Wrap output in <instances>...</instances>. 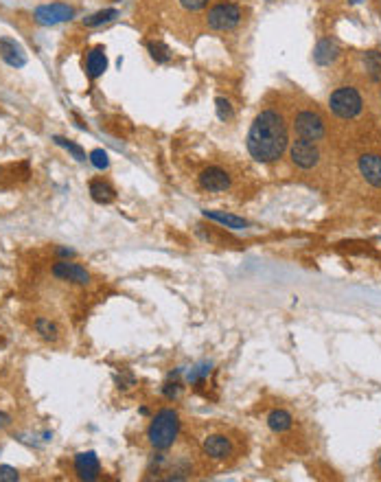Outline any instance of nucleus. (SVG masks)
I'll return each mask as SVG.
<instances>
[{"mask_svg":"<svg viewBox=\"0 0 381 482\" xmlns=\"http://www.w3.org/2000/svg\"><path fill=\"white\" fill-rule=\"evenodd\" d=\"M57 255L63 257V259H68V257H75V250H70V248H57Z\"/></svg>","mask_w":381,"mask_h":482,"instance_id":"31","label":"nucleus"},{"mask_svg":"<svg viewBox=\"0 0 381 482\" xmlns=\"http://www.w3.org/2000/svg\"><path fill=\"white\" fill-rule=\"evenodd\" d=\"M147 53H149L151 59L156 61V64H169V61L173 59V50L160 40H149L147 42Z\"/></svg>","mask_w":381,"mask_h":482,"instance_id":"19","label":"nucleus"},{"mask_svg":"<svg viewBox=\"0 0 381 482\" xmlns=\"http://www.w3.org/2000/svg\"><path fill=\"white\" fill-rule=\"evenodd\" d=\"M289 158L298 169L309 171V169H313V167L320 164L322 151H320V145H318L315 141L296 138V141H291V145H289Z\"/></svg>","mask_w":381,"mask_h":482,"instance_id":"6","label":"nucleus"},{"mask_svg":"<svg viewBox=\"0 0 381 482\" xmlns=\"http://www.w3.org/2000/svg\"><path fill=\"white\" fill-rule=\"evenodd\" d=\"M0 480H5V482H16V480H20V474L16 472L14 467L3 465V467H0Z\"/></svg>","mask_w":381,"mask_h":482,"instance_id":"29","label":"nucleus"},{"mask_svg":"<svg viewBox=\"0 0 381 482\" xmlns=\"http://www.w3.org/2000/svg\"><path fill=\"white\" fill-rule=\"evenodd\" d=\"M182 390H184L182 382H177V379H173V382H167V384L162 386V395L167 397L169 401H175V399H180Z\"/></svg>","mask_w":381,"mask_h":482,"instance_id":"27","label":"nucleus"},{"mask_svg":"<svg viewBox=\"0 0 381 482\" xmlns=\"http://www.w3.org/2000/svg\"><path fill=\"white\" fill-rule=\"evenodd\" d=\"M358 169L368 184L381 189V156L379 154H362L358 160Z\"/></svg>","mask_w":381,"mask_h":482,"instance_id":"13","label":"nucleus"},{"mask_svg":"<svg viewBox=\"0 0 381 482\" xmlns=\"http://www.w3.org/2000/svg\"><path fill=\"white\" fill-rule=\"evenodd\" d=\"M75 18V7L66 5V3H48V5H40L33 11V20L42 27H55V24L68 22Z\"/></svg>","mask_w":381,"mask_h":482,"instance_id":"7","label":"nucleus"},{"mask_svg":"<svg viewBox=\"0 0 381 482\" xmlns=\"http://www.w3.org/2000/svg\"><path fill=\"white\" fill-rule=\"evenodd\" d=\"M9 425H11V416H9L7 412L0 410V430H5V427H9Z\"/></svg>","mask_w":381,"mask_h":482,"instance_id":"30","label":"nucleus"},{"mask_svg":"<svg viewBox=\"0 0 381 482\" xmlns=\"http://www.w3.org/2000/svg\"><path fill=\"white\" fill-rule=\"evenodd\" d=\"M202 450H204V454L208 456L211 461H217V463L228 461L235 454L233 441L228 438L226 434H211V436H206L204 443H202Z\"/></svg>","mask_w":381,"mask_h":482,"instance_id":"10","label":"nucleus"},{"mask_svg":"<svg viewBox=\"0 0 381 482\" xmlns=\"http://www.w3.org/2000/svg\"><path fill=\"white\" fill-rule=\"evenodd\" d=\"M291 128H294L296 138H307V141H315V143L324 141L326 136V123L322 119V114L315 110H300L294 117Z\"/></svg>","mask_w":381,"mask_h":482,"instance_id":"4","label":"nucleus"},{"mask_svg":"<svg viewBox=\"0 0 381 482\" xmlns=\"http://www.w3.org/2000/svg\"><path fill=\"white\" fill-rule=\"evenodd\" d=\"M33 327H35V334L40 336L42 340H46V342H55L59 338L57 325L53 320H48V318H35Z\"/></svg>","mask_w":381,"mask_h":482,"instance_id":"20","label":"nucleus"},{"mask_svg":"<svg viewBox=\"0 0 381 482\" xmlns=\"http://www.w3.org/2000/svg\"><path fill=\"white\" fill-rule=\"evenodd\" d=\"M88 191H90V197L97 202V204H112L114 200H117V191H114V186L106 180H101V177H95V180H90V184H88Z\"/></svg>","mask_w":381,"mask_h":482,"instance_id":"17","label":"nucleus"},{"mask_svg":"<svg viewBox=\"0 0 381 482\" xmlns=\"http://www.w3.org/2000/svg\"><path fill=\"white\" fill-rule=\"evenodd\" d=\"M177 3L186 11H202L204 7H208L211 0H177Z\"/></svg>","mask_w":381,"mask_h":482,"instance_id":"28","label":"nucleus"},{"mask_svg":"<svg viewBox=\"0 0 381 482\" xmlns=\"http://www.w3.org/2000/svg\"><path fill=\"white\" fill-rule=\"evenodd\" d=\"M88 160L92 162V167L99 169V171H104L110 167V156H108V151L106 149H92L90 151V156H88Z\"/></svg>","mask_w":381,"mask_h":482,"instance_id":"26","label":"nucleus"},{"mask_svg":"<svg viewBox=\"0 0 381 482\" xmlns=\"http://www.w3.org/2000/svg\"><path fill=\"white\" fill-rule=\"evenodd\" d=\"M377 467H379V469H381V459H379V461H377Z\"/></svg>","mask_w":381,"mask_h":482,"instance_id":"33","label":"nucleus"},{"mask_svg":"<svg viewBox=\"0 0 381 482\" xmlns=\"http://www.w3.org/2000/svg\"><path fill=\"white\" fill-rule=\"evenodd\" d=\"M86 77L95 81L99 79L101 75H104L108 70V55H106V48L104 46H95L88 50V55H86Z\"/></svg>","mask_w":381,"mask_h":482,"instance_id":"14","label":"nucleus"},{"mask_svg":"<svg viewBox=\"0 0 381 482\" xmlns=\"http://www.w3.org/2000/svg\"><path fill=\"white\" fill-rule=\"evenodd\" d=\"M349 3H353V5H360V3H364V0H349Z\"/></svg>","mask_w":381,"mask_h":482,"instance_id":"32","label":"nucleus"},{"mask_svg":"<svg viewBox=\"0 0 381 482\" xmlns=\"http://www.w3.org/2000/svg\"><path fill=\"white\" fill-rule=\"evenodd\" d=\"M340 53H342L340 44L335 40H331V37H324V40H320L313 48V61L318 66H331L340 57Z\"/></svg>","mask_w":381,"mask_h":482,"instance_id":"15","label":"nucleus"},{"mask_svg":"<svg viewBox=\"0 0 381 482\" xmlns=\"http://www.w3.org/2000/svg\"><path fill=\"white\" fill-rule=\"evenodd\" d=\"M246 147L250 156L261 164H270L283 158L289 147V128L283 114L276 108L261 110L250 125Z\"/></svg>","mask_w":381,"mask_h":482,"instance_id":"1","label":"nucleus"},{"mask_svg":"<svg viewBox=\"0 0 381 482\" xmlns=\"http://www.w3.org/2000/svg\"><path fill=\"white\" fill-rule=\"evenodd\" d=\"M215 110H217V117H219V121H224V123H228V121L235 119V108H233V104H231V99L217 97V99H215Z\"/></svg>","mask_w":381,"mask_h":482,"instance_id":"25","label":"nucleus"},{"mask_svg":"<svg viewBox=\"0 0 381 482\" xmlns=\"http://www.w3.org/2000/svg\"><path fill=\"white\" fill-rule=\"evenodd\" d=\"M291 423H294V418H291V414L287 410H281V408H276L268 414V425L272 432L276 434H283L287 432V430L291 427Z\"/></svg>","mask_w":381,"mask_h":482,"instance_id":"18","label":"nucleus"},{"mask_svg":"<svg viewBox=\"0 0 381 482\" xmlns=\"http://www.w3.org/2000/svg\"><path fill=\"white\" fill-rule=\"evenodd\" d=\"M50 272H53L55 278H59V281H66V283H72V285H88L90 283V272H88L84 265L79 263H72L68 259H61L57 261L53 268H50Z\"/></svg>","mask_w":381,"mask_h":482,"instance_id":"9","label":"nucleus"},{"mask_svg":"<svg viewBox=\"0 0 381 482\" xmlns=\"http://www.w3.org/2000/svg\"><path fill=\"white\" fill-rule=\"evenodd\" d=\"M364 68L371 75L373 81H381V53L379 50H368L364 55Z\"/></svg>","mask_w":381,"mask_h":482,"instance_id":"22","label":"nucleus"},{"mask_svg":"<svg viewBox=\"0 0 381 482\" xmlns=\"http://www.w3.org/2000/svg\"><path fill=\"white\" fill-rule=\"evenodd\" d=\"M53 143L55 145H59L61 149H66L68 154L77 160V162H86L88 158H86V151H84V147L81 145H77L75 141H68V138H63V136H53Z\"/></svg>","mask_w":381,"mask_h":482,"instance_id":"23","label":"nucleus"},{"mask_svg":"<svg viewBox=\"0 0 381 482\" xmlns=\"http://www.w3.org/2000/svg\"><path fill=\"white\" fill-rule=\"evenodd\" d=\"M0 57H3V61L11 68L27 66V53H24L22 44L11 40V37H0Z\"/></svg>","mask_w":381,"mask_h":482,"instance_id":"12","label":"nucleus"},{"mask_svg":"<svg viewBox=\"0 0 381 482\" xmlns=\"http://www.w3.org/2000/svg\"><path fill=\"white\" fill-rule=\"evenodd\" d=\"M75 472L77 476L86 482H92L99 480L101 476V463H99V456L95 452H81L75 456Z\"/></svg>","mask_w":381,"mask_h":482,"instance_id":"11","label":"nucleus"},{"mask_svg":"<svg viewBox=\"0 0 381 482\" xmlns=\"http://www.w3.org/2000/svg\"><path fill=\"white\" fill-rule=\"evenodd\" d=\"M329 108L342 121L358 119L364 110V99L355 86H340L329 97Z\"/></svg>","mask_w":381,"mask_h":482,"instance_id":"3","label":"nucleus"},{"mask_svg":"<svg viewBox=\"0 0 381 482\" xmlns=\"http://www.w3.org/2000/svg\"><path fill=\"white\" fill-rule=\"evenodd\" d=\"M117 18H119V9H112V7L101 9V11H97V14L84 18V27H101V24H108Z\"/></svg>","mask_w":381,"mask_h":482,"instance_id":"21","label":"nucleus"},{"mask_svg":"<svg viewBox=\"0 0 381 482\" xmlns=\"http://www.w3.org/2000/svg\"><path fill=\"white\" fill-rule=\"evenodd\" d=\"M180 414L173 408H162L151 418L147 427V441L156 452H167L175 445L177 436H180Z\"/></svg>","mask_w":381,"mask_h":482,"instance_id":"2","label":"nucleus"},{"mask_svg":"<svg viewBox=\"0 0 381 482\" xmlns=\"http://www.w3.org/2000/svg\"><path fill=\"white\" fill-rule=\"evenodd\" d=\"M197 184H199V189H204V191H208V193H222V191H228V189H231L233 177L222 167H206V169L199 171Z\"/></svg>","mask_w":381,"mask_h":482,"instance_id":"8","label":"nucleus"},{"mask_svg":"<svg viewBox=\"0 0 381 482\" xmlns=\"http://www.w3.org/2000/svg\"><path fill=\"white\" fill-rule=\"evenodd\" d=\"M211 375V364H199V366H193V369L190 371H186V384H190V386H202L206 382V377Z\"/></svg>","mask_w":381,"mask_h":482,"instance_id":"24","label":"nucleus"},{"mask_svg":"<svg viewBox=\"0 0 381 482\" xmlns=\"http://www.w3.org/2000/svg\"><path fill=\"white\" fill-rule=\"evenodd\" d=\"M241 20H244V11L235 3H219L213 9H208V14H206L208 29L219 31V33L235 31L241 24Z\"/></svg>","mask_w":381,"mask_h":482,"instance_id":"5","label":"nucleus"},{"mask_svg":"<svg viewBox=\"0 0 381 482\" xmlns=\"http://www.w3.org/2000/svg\"><path fill=\"white\" fill-rule=\"evenodd\" d=\"M202 215H204L206 220L228 228V231H246L250 226L248 220L239 218V215H233V213H224V211H202Z\"/></svg>","mask_w":381,"mask_h":482,"instance_id":"16","label":"nucleus"}]
</instances>
